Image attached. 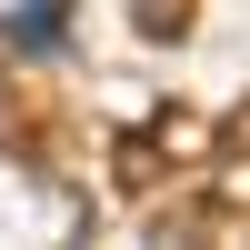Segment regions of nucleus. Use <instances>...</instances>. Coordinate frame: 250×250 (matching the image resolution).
Returning a JSON list of instances; mask_svg holds the SVG:
<instances>
[{
  "label": "nucleus",
  "mask_w": 250,
  "mask_h": 250,
  "mask_svg": "<svg viewBox=\"0 0 250 250\" xmlns=\"http://www.w3.org/2000/svg\"><path fill=\"white\" fill-rule=\"evenodd\" d=\"M220 160H230V120H210V110H150V120H130V130L110 140V180L130 200H170V190H190V180H210Z\"/></svg>",
  "instance_id": "nucleus-1"
},
{
  "label": "nucleus",
  "mask_w": 250,
  "mask_h": 250,
  "mask_svg": "<svg viewBox=\"0 0 250 250\" xmlns=\"http://www.w3.org/2000/svg\"><path fill=\"white\" fill-rule=\"evenodd\" d=\"M150 230L160 240H210V250H250V200H220V190H170L150 200Z\"/></svg>",
  "instance_id": "nucleus-2"
},
{
  "label": "nucleus",
  "mask_w": 250,
  "mask_h": 250,
  "mask_svg": "<svg viewBox=\"0 0 250 250\" xmlns=\"http://www.w3.org/2000/svg\"><path fill=\"white\" fill-rule=\"evenodd\" d=\"M130 30L170 50V40H190V30H200V0H130Z\"/></svg>",
  "instance_id": "nucleus-3"
}]
</instances>
